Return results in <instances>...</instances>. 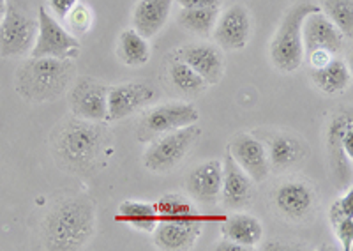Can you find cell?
Returning a JSON list of instances; mask_svg holds the SVG:
<instances>
[{"instance_id":"cell-18","label":"cell","mask_w":353,"mask_h":251,"mask_svg":"<svg viewBox=\"0 0 353 251\" xmlns=\"http://www.w3.org/2000/svg\"><path fill=\"white\" fill-rule=\"evenodd\" d=\"M175 57L185 62L193 71H196L209 86H216V83L223 80V74H225V57H223V52L217 46H182V48L176 50Z\"/></svg>"},{"instance_id":"cell-5","label":"cell","mask_w":353,"mask_h":251,"mask_svg":"<svg viewBox=\"0 0 353 251\" xmlns=\"http://www.w3.org/2000/svg\"><path fill=\"white\" fill-rule=\"evenodd\" d=\"M37 18L25 0H8L4 18L0 20V57H27L34 46Z\"/></svg>"},{"instance_id":"cell-26","label":"cell","mask_w":353,"mask_h":251,"mask_svg":"<svg viewBox=\"0 0 353 251\" xmlns=\"http://www.w3.org/2000/svg\"><path fill=\"white\" fill-rule=\"evenodd\" d=\"M168 77L172 86L185 97H198L209 89V83L196 71L176 57L168 62Z\"/></svg>"},{"instance_id":"cell-17","label":"cell","mask_w":353,"mask_h":251,"mask_svg":"<svg viewBox=\"0 0 353 251\" xmlns=\"http://www.w3.org/2000/svg\"><path fill=\"white\" fill-rule=\"evenodd\" d=\"M205 221H179L163 219L152 230L154 244L165 251H185L194 248L203 232Z\"/></svg>"},{"instance_id":"cell-11","label":"cell","mask_w":353,"mask_h":251,"mask_svg":"<svg viewBox=\"0 0 353 251\" xmlns=\"http://www.w3.org/2000/svg\"><path fill=\"white\" fill-rule=\"evenodd\" d=\"M157 97V89L150 81H128L108 89L106 122H117L137 114Z\"/></svg>"},{"instance_id":"cell-30","label":"cell","mask_w":353,"mask_h":251,"mask_svg":"<svg viewBox=\"0 0 353 251\" xmlns=\"http://www.w3.org/2000/svg\"><path fill=\"white\" fill-rule=\"evenodd\" d=\"M330 225L334 228V234L341 243V248L346 251H352V243H353V221L352 216L345 214V212L339 209L337 202L332 203L329 211Z\"/></svg>"},{"instance_id":"cell-14","label":"cell","mask_w":353,"mask_h":251,"mask_svg":"<svg viewBox=\"0 0 353 251\" xmlns=\"http://www.w3.org/2000/svg\"><path fill=\"white\" fill-rule=\"evenodd\" d=\"M228 152L253 183H263L270 174L267 147L249 133H239L232 138Z\"/></svg>"},{"instance_id":"cell-19","label":"cell","mask_w":353,"mask_h":251,"mask_svg":"<svg viewBox=\"0 0 353 251\" xmlns=\"http://www.w3.org/2000/svg\"><path fill=\"white\" fill-rule=\"evenodd\" d=\"M223 184V161L209 159L201 163L185 179V188L196 202L214 205L219 200Z\"/></svg>"},{"instance_id":"cell-23","label":"cell","mask_w":353,"mask_h":251,"mask_svg":"<svg viewBox=\"0 0 353 251\" xmlns=\"http://www.w3.org/2000/svg\"><path fill=\"white\" fill-rule=\"evenodd\" d=\"M311 81L318 90L334 96V94L345 92L348 89L352 73L345 61L332 57L320 68H311Z\"/></svg>"},{"instance_id":"cell-22","label":"cell","mask_w":353,"mask_h":251,"mask_svg":"<svg viewBox=\"0 0 353 251\" xmlns=\"http://www.w3.org/2000/svg\"><path fill=\"white\" fill-rule=\"evenodd\" d=\"M221 228H223V235L226 239L248 248L249 251L254 250L263 239V225H261V221L254 216L245 214V212L223 218V227Z\"/></svg>"},{"instance_id":"cell-33","label":"cell","mask_w":353,"mask_h":251,"mask_svg":"<svg viewBox=\"0 0 353 251\" xmlns=\"http://www.w3.org/2000/svg\"><path fill=\"white\" fill-rule=\"evenodd\" d=\"M181 8H219L221 0H176Z\"/></svg>"},{"instance_id":"cell-27","label":"cell","mask_w":353,"mask_h":251,"mask_svg":"<svg viewBox=\"0 0 353 251\" xmlns=\"http://www.w3.org/2000/svg\"><path fill=\"white\" fill-rule=\"evenodd\" d=\"M156 211L159 214V221L163 219H179V221H207V216H201L196 207L182 194H165L157 202H154Z\"/></svg>"},{"instance_id":"cell-13","label":"cell","mask_w":353,"mask_h":251,"mask_svg":"<svg viewBox=\"0 0 353 251\" xmlns=\"http://www.w3.org/2000/svg\"><path fill=\"white\" fill-rule=\"evenodd\" d=\"M251 29L253 25H251L249 11L244 6L235 4L226 11L219 12L212 34L219 48L235 52L248 46L251 39Z\"/></svg>"},{"instance_id":"cell-21","label":"cell","mask_w":353,"mask_h":251,"mask_svg":"<svg viewBox=\"0 0 353 251\" xmlns=\"http://www.w3.org/2000/svg\"><path fill=\"white\" fill-rule=\"evenodd\" d=\"M175 0H140L132 11V29L143 37L157 36L168 21Z\"/></svg>"},{"instance_id":"cell-10","label":"cell","mask_w":353,"mask_h":251,"mask_svg":"<svg viewBox=\"0 0 353 251\" xmlns=\"http://www.w3.org/2000/svg\"><path fill=\"white\" fill-rule=\"evenodd\" d=\"M69 108L72 117L92 122H106V101L108 89L106 83L90 77H81L69 87Z\"/></svg>"},{"instance_id":"cell-29","label":"cell","mask_w":353,"mask_h":251,"mask_svg":"<svg viewBox=\"0 0 353 251\" xmlns=\"http://www.w3.org/2000/svg\"><path fill=\"white\" fill-rule=\"evenodd\" d=\"M323 11L343 36H353V0H323Z\"/></svg>"},{"instance_id":"cell-28","label":"cell","mask_w":353,"mask_h":251,"mask_svg":"<svg viewBox=\"0 0 353 251\" xmlns=\"http://www.w3.org/2000/svg\"><path fill=\"white\" fill-rule=\"evenodd\" d=\"M219 8H182L179 12V23L188 32L200 37H209L216 27Z\"/></svg>"},{"instance_id":"cell-6","label":"cell","mask_w":353,"mask_h":251,"mask_svg":"<svg viewBox=\"0 0 353 251\" xmlns=\"http://www.w3.org/2000/svg\"><path fill=\"white\" fill-rule=\"evenodd\" d=\"M37 32L28 57H48L77 61L80 57V39L53 17L44 6L37 8Z\"/></svg>"},{"instance_id":"cell-4","label":"cell","mask_w":353,"mask_h":251,"mask_svg":"<svg viewBox=\"0 0 353 251\" xmlns=\"http://www.w3.org/2000/svg\"><path fill=\"white\" fill-rule=\"evenodd\" d=\"M321 11L313 0H301L285 12L281 23L270 41V61L281 73H295L304 62L302 25L311 12Z\"/></svg>"},{"instance_id":"cell-9","label":"cell","mask_w":353,"mask_h":251,"mask_svg":"<svg viewBox=\"0 0 353 251\" xmlns=\"http://www.w3.org/2000/svg\"><path fill=\"white\" fill-rule=\"evenodd\" d=\"M272 207L277 216L286 221L304 223L313 218L318 207V193L307 181L293 179L279 184L272 191Z\"/></svg>"},{"instance_id":"cell-8","label":"cell","mask_w":353,"mask_h":251,"mask_svg":"<svg viewBox=\"0 0 353 251\" xmlns=\"http://www.w3.org/2000/svg\"><path fill=\"white\" fill-rule=\"evenodd\" d=\"M198 121H200V112L193 103H163V105L152 106L141 115L138 122L137 138L138 142L150 143L161 134L196 124Z\"/></svg>"},{"instance_id":"cell-1","label":"cell","mask_w":353,"mask_h":251,"mask_svg":"<svg viewBox=\"0 0 353 251\" xmlns=\"http://www.w3.org/2000/svg\"><path fill=\"white\" fill-rule=\"evenodd\" d=\"M96 234V205L85 197H69L57 202L41 221V244L44 250L77 251L90 243Z\"/></svg>"},{"instance_id":"cell-7","label":"cell","mask_w":353,"mask_h":251,"mask_svg":"<svg viewBox=\"0 0 353 251\" xmlns=\"http://www.w3.org/2000/svg\"><path fill=\"white\" fill-rule=\"evenodd\" d=\"M200 137L201 130L196 124L161 134L145 150L143 166L152 174H168L184 161Z\"/></svg>"},{"instance_id":"cell-32","label":"cell","mask_w":353,"mask_h":251,"mask_svg":"<svg viewBox=\"0 0 353 251\" xmlns=\"http://www.w3.org/2000/svg\"><path fill=\"white\" fill-rule=\"evenodd\" d=\"M78 2H80V0H48V11L52 12L55 18L64 20Z\"/></svg>"},{"instance_id":"cell-34","label":"cell","mask_w":353,"mask_h":251,"mask_svg":"<svg viewBox=\"0 0 353 251\" xmlns=\"http://www.w3.org/2000/svg\"><path fill=\"white\" fill-rule=\"evenodd\" d=\"M214 250L216 251H249L248 248L241 246V244H237V243H233V241L226 239V237L223 241H219V244H217Z\"/></svg>"},{"instance_id":"cell-20","label":"cell","mask_w":353,"mask_h":251,"mask_svg":"<svg viewBox=\"0 0 353 251\" xmlns=\"http://www.w3.org/2000/svg\"><path fill=\"white\" fill-rule=\"evenodd\" d=\"M307 143L302 138L288 133H277L269 140L267 156L269 165L276 172L292 170L307 158Z\"/></svg>"},{"instance_id":"cell-25","label":"cell","mask_w":353,"mask_h":251,"mask_svg":"<svg viewBox=\"0 0 353 251\" xmlns=\"http://www.w3.org/2000/svg\"><path fill=\"white\" fill-rule=\"evenodd\" d=\"M117 221L125 223L129 227L141 232H152L159 223V214L156 205L149 202H138V200H124L119 205V214L115 216Z\"/></svg>"},{"instance_id":"cell-2","label":"cell","mask_w":353,"mask_h":251,"mask_svg":"<svg viewBox=\"0 0 353 251\" xmlns=\"http://www.w3.org/2000/svg\"><path fill=\"white\" fill-rule=\"evenodd\" d=\"M108 140L101 122L72 117L55 128L52 150L57 163L69 172H90L96 168Z\"/></svg>"},{"instance_id":"cell-16","label":"cell","mask_w":353,"mask_h":251,"mask_svg":"<svg viewBox=\"0 0 353 251\" xmlns=\"http://www.w3.org/2000/svg\"><path fill=\"white\" fill-rule=\"evenodd\" d=\"M253 181L226 152L223 161V184H221V203L230 211H244L254 199Z\"/></svg>"},{"instance_id":"cell-15","label":"cell","mask_w":353,"mask_h":251,"mask_svg":"<svg viewBox=\"0 0 353 251\" xmlns=\"http://www.w3.org/2000/svg\"><path fill=\"white\" fill-rule=\"evenodd\" d=\"M304 57L313 52H327L336 57L345 45V36L321 11L311 12L302 25Z\"/></svg>"},{"instance_id":"cell-24","label":"cell","mask_w":353,"mask_h":251,"mask_svg":"<svg viewBox=\"0 0 353 251\" xmlns=\"http://www.w3.org/2000/svg\"><path fill=\"white\" fill-rule=\"evenodd\" d=\"M117 57L129 68H141L150 61L149 39L138 34L134 29H125L119 36Z\"/></svg>"},{"instance_id":"cell-35","label":"cell","mask_w":353,"mask_h":251,"mask_svg":"<svg viewBox=\"0 0 353 251\" xmlns=\"http://www.w3.org/2000/svg\"><path fill=\"white\" fill-rule=\"evenodd\" d=\"M6 2L8 0H0V20L4 18V12H6Z\"/></svg>"},{"instance_id":"cell-12","label":"cell","mask_w":353,"mask_h":251,"mask_svg":"<svg viewBox=\"0 0 353 251\" xmlns=\"http://www.w3.org/2000/svg\"><path fill=\"white\" fill-rule=\"evenodd\" d=\"M353 126L352 112H339L332 117L329 128H327L325 142H327V156H329V166L332 179L336 181L337 188H345L352 184V158L346 154L345 145H343V137L346 130Z\"/></svg>"},{"instance_id":"cell-3","label":"cell","mask_w":353,"mask_h":251,"mask_svg":"<svg viewBox=\"0 0 353 251\" xmlns=\"http://www.w3.org/2000/svg\"><path fill=\"white\" fill-rule=\"evenodd\" d=\"M77 77L74 61L28 57L17 68L14 89L27 103H48L64 96Z\"/></svg>"},{"instance_id":"cell-31","label":"cell","mask_w":353,"mask_h":251,"mask_svg":"<svg viewBox=\"0 0 353 251\" xmlns=\"http://www.w3.org/2000/svg\"><path fill=\"white\" fill-rule=\"evenodd\" d=\"M64 20L68 21L69 32L74 34V36L78 37L90 29V25H92V12H90V9H88L87 6L78 2Z\"/></svg>"}]
</instances>
